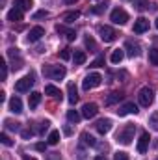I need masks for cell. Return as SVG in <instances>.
Wrapping results in <instances>:
<instances>
[{
  "mask_svg": "<svg viewBox=\"0 0 158 160\" xmlns=\"http://www.w3.org/2000/svg\"><path fill=\"white\" fill-rule=\"evenodd\" d=\"M73 2H77V0H65V4H73Z\"/></svg>",
  "mask_w": 158,
  "mask_h": 160,
  "instance_id": "obj_49",
  "label": "cell"
},
{
  "mask_svg": "<svg viewBox=\"0 0 158 160\" xmlns=\"http://www.w3.org/2000/svg\"><path fill=\"white\" fill-rule=\"evenodd\" d=\"M125 48H126V54H128L130 58H136V56H140V45H138V43L126 41V43H125Z\"/></svg>",
  "mask_w": 158,
  "mask_h": 160,
  "instance_id": "obj_14",
  "label": "cell"
},
{
  "mask_svg": "<svg viewBox=\"0 0 158 160\" xmlns=\"http://www.w3.org/2000/svg\"><path fill=\"white\" fill-rule=\"evenodd\" d=\"M7 21H11V22H15V21H22V9H19V8L9 9V11H7Z\"/></svg>",
  "mask_w": 158,
  "mask_h": 160,
  "instance_id": "obj_19",
  "label": "cell"
},
{
  "mask_svg": "<svg viewBox=\"0 0 158 160\" xmlns=\"http://www.w3.org/2000/svg\"><path fill=\"white\" fill-rule=\"evenodd\" d=\"M22 160H36V158H32V157H28V155H22Z\"/></svg>",
  "mask_w": 158,
  "mask_h": 160,
  "instance_id": "obj_47",
  "label": "cell"
},
{
  "mask_svg": "<svg viewBox=\"0 0 158 160\" xmlns=\"http://www.w3.org/2000/svg\"><path fill=\"white\" fill-rule=\"evenodd\" d=\"M80 17V11H67L65 15H63V21L65 22H73V21H77Z\"/></svg>",
  "mask_w": 158,
  "mask_h": 160,
  "instance_id": "obj_27",
  "label": "cell"
},
{
  "mask_svg": "<svg viewBox=\"0 0 158 160\" xmlns=\"http://www.w3.org/2000/svg\"><path fill=\"white\" fill-rule=\"evenodd\" d=\"M121 99H123L121 93H110V95L104 99V104H108V106H110V104H116V102H119Z\"/></svg>",
  "mask_w": 158,
  "mask_h": 160,
  "instance_id": "obj_22",
  "label": "cell"
},
{
  "mask_svg": "<svg viewBox=\"0 0 158 160\" xmlns=\"http://www.w3.org/2000/svg\"><path fill=\"white\" fill-rule=\"evenodd\" d=\"M6 101V93L4 91H0V102H4Z\"/></svg>",
  "mask_w": 158,
  "mask_h": 160,
  "instance_id": "obj_45",
  "label": "cell"
},
{
  "mask_svg": "<svg viewBox=\"0 0 158 160\" xmlns=\"http://www.w3.org/2000/svg\"><path fill=\"white\" fill-rule=\"evenodd\" d=\"M39 102H41V93H39V91H32V93H30V99H28L30 108H36Z\"/></svg>",
  "mask_w": 158,
  "mask_h": 160,
  "instance_id": "obj_21",
  "label": "cell"
},
{
  "mask_svg": "<svg viewBox=\"0 0 158 160\" xmlns=\"http://www.w3.org/2000/svg\"><path fill=\"white\" fill-rule=\"evenodd\" d=\"M101 82H102V77L99 75V73H91V75H87L84 82H82V88L86 89V91H89V89H93V88H97V86H101Z\"/></svg>",
  "mask_w": 158,
  "mask_h": 160,
  "instance_id": "obj_4",
  "label": "cell"
},
{
  "mask_svg": "<svg viewBox=\"0 0 158 160\" xmlns=\"http://www.w3.org/2000/svg\"><path fill=\"white\" fill-rule=\"evenodd\" d=\"M48 145H58V142H60V130H52L50 134H48Z\"/></svg>",
  "mask_w": 158,
  "mask_h": 160,
  "instance_id": "obj_25",
  "label": "cell"
},
{
  "mask_svg": "<svg viewBox=\"0 0 158 160\" xmlns=\"http://www.w3.org/2000/svg\"><path fill=\"white\" fill-rule=\"evenodd\" d=\"M86 47H87V48H91V50H97V45H95V41L91 39L89 36L86 38Z\"/></svg>",
  "mask_w": 158,
  "mask_h": 160,
  "instance_id": "obj_37",
  "label": "cell"
},
{
  "mask_svg": "<svg viewBox=\"0 0 158 160\" xmlns=\"http://www.w3.org/2000/svg\"><path fill=\"white\" fill-rule=\"evenodd\" d=\"M114 160H128V155H126L125 151H117V153L114 155Z\"/></svg>",
  "mask_w": 158,
  "mask_h": 160,
  "instance_id": "obj_36",
  "label": "cell"
},
{
  "mask_svg": "<svg viewBox=\"0 0 158 160\" xmlns=\"http://www.w3.org/2000/svg\"><path fill=\"white\" fill-rule=\"evenodd\" d=\"M36 149L41 151V153H45V151H47V145H45V143H37V145H36Z\"/></svg>",
  "mask_w": 158,
  "mask_h": 160,
  "instance_id": "obj_44",
  "label": "cell"
},
{
  "mask_svg": "<svg viewBox=\"0 0 158 160\" xmlns=\"http://www.w3.org/2000/svg\"><path fill=\"white\" fill-rule=\"evenodd\" d=\"M138 112V106L134 104V102H125L123 106H119L117 114L119 116H126V114H136Z\"/></svg>",
  "mask_w": 158,
  "mask_h": 160,
  "instance_id": "obj_13",
  "label": "cell"
},
{
  "mask_svg": "<svg viewBox=\"0 0 158 160\" xmlns=\"http://www.w3.org/2000/svg\"><path fill=\"white\" fill-rule=\"evenodd\" d=\"M149 62L153 65H158V48H151L149 50Z\"/></svg>",
  "mask_w": 158,
  "mask_h": 160,
  "instance_id": "obj_28",
  "label": "cell"
},
{
  "mask_svg": "<svg viewBox=\"0 0 158 160\" xmlns=\"http://www.w3.org/2000/svg\"><path fill=\"white\" fill-rule=\"evenodd\" d=\"M134 6H136L140 11H143V9L147 8V0H134Z\"/></svg>",
  "mask_w": 158,
  "mask_h": 160,
  "instance_id": "obj_35",
  "label": "cell"
},
{
  "mask_svg": "<svg viewBox=\"0 0 158 160\" xmlns=\"http://www.w3.org/2000/svg\"><path fill=\"white\" fill-rule=\"evenodd\" d=\"M123 58H125V50H123V48H116V50L112 52V56H110V62L117 65V63L123 62Z\"/></svg>",
  "mask_w": 158,
  "mask_h": 160,
  "instance_id": "obj_20",
  "label": "cell"
},
{
  "mask_svg": "<svg viewBox=\"0 0 158 160\" xmlns=\"http://www.w3.org/2000/svg\"><path fill=\"white\" fill-rule=\"evenodd\" d=\"M97 30H99V36H101V39L104 41V43H112V41L116 39V36H117L116 30L112 26H106V24H101Z\"/></svg>",
  "mask_w": 158,
  "mask_h": 160,
  "instance_id": "obj_5",
  "label": "cell"
},
{
  "mask_svg": "<svg viewBox=\"0 0 158 160\" xmlns=\"http://www.w3.org/2000/svg\"><path fill=\"white\" fill-rule=\"evenodd\" d=\"M47 160H62V157H60V153H48Z\"/></svg>",
  "mask_w": 158,
  "mask_h": 160,
  "instance_id": "obj_40",
  "label": "cell"
},
{
  "mask_svg": "<svg viewBox=\"0 0 158 160\" xmlns=\"http://www.w3.org/2000/svg\"><path fill=\"white\" fill-rule=\"evenodd\" d=\"M6 127L11 128V130H17L19 128V123H11V121H6Z\"/></svg>",
  "mask_w": 158,
  "mask_h": 160,
  "instance_id": "obj_42",
  "label": "cell"
},
{
  "mask_svg": "<svg viewBox=\"0 0 158 160\" xmlns=\"http://www.w3.org/2000/svg\"><path fill=\"white\" fill-rule=\"evenodd\" d=\"M149 132H141L140 134V140H138V153L140 155H145L147 149H149Z\"/></svg>",
  "mask_w": 158,
  "mask_h": 160,
  "instance_id": "obj_8",
  "label": "cell"
},
{
  "mask_svg": "<svg viewBox=\"0 0 158 160\" xmlns=\"http://www.w3.org/2000/svg\"><path fill=\"white\" fill-rule=\"evenodd\" d=\"M56 32L58 34H65V38H67V41H75V38H77V32L75 30H71V28H65V26H56Z\"/></svg>",
  "mask_w": 158,
  "mask_h": 160,
  "instance_id": "obj_17",
  "label": "cell"
},
{
  "mask_svg": "<svg viewBox=\"0 0 158 160\" xmlns=\"http://www.w3.org/2000/svg\"><path fill=\"white\" fill-rule=\"evenodd\" d=\"M149 125H151L153 130H158V112H155V114L149 118Z\"/></svg>",
  "mask_w": 158,
  "mask_h": 160,
  "instance_id": "obj_30",
  "label": "cell"
},
{
  "mask_svg": "<svg viewBox=\"0 0 158 160\" xmlns=\"http://www.w3.org/2000/svg\"><path fill=\"white\" fill-rule=\"evenodd\" d=\"M73 60H75V65H82V63L86 62V52H84V50H75Z\"/></svg>",
  "mask_w": 158,
  "mask_h": 160,
  "instance_id": "obj_23",
  "label": "cell"
},
{
  "mask_svg": "<svg viewBox=\"0 0 158 160\" xmlns=\"http://www.w3.org/2000/svg\"><path fill=\"white\" fill-rule=\"evenodd\" d=\"M156 160H158V158H156Z\"/></svg>",
  "mask_w": 158,
  "mask_h": 160,
  "instance_id": "obj_52",
  "label": "cell"
},
{
  "mask_svg": "<svg viewBox=\"0 0 158 160\" xmlns=\"http://www.w3.org/2000/svg\"><path fill=\"white\" fill-rule=\"evenodd\" d=\"M138 101H140V104L141 106H151L153 104V101H155V95H153V89L149 88V86H145V88H141L140 89V93H138Z\"/></svg>",
  "mask_w": 158,
  "mask_h": 160,
  "instance_id": "obj_3",
  "label": "cell"
},
{
  "mask_svg": "<svg viewBox=\"0 0 158 160\" xmlns=\"http://www.w3.org/2000/svg\"><path fill=\"white\" fill-rule=\"evenodd\" d=\"M9 112H13V114H21L22 112V101L19 97H11L9 99Z\"/></svg>",
  "mask_w": 158,
  "mask_h": 160,
  "instance_id": "obj_15",
  "label": "cell"
},
{
  "mask_svg": "<svg viewBox=\"0 0 158 160\" xmlns=\"http://www.w3.org/2000/svg\"><path fill=\"white\" fill-rule=\"evenodd\" d=\"M134 132H136V127L134 125H126L125 128H121L117 132V142L123 145H130L132 140H134Z\"/></svg>",
  "mask_w": 158,
  "mask_h": 160,
  "instance_id": "obj_1",
  "label": "cell"
},
{
  "mask_svg": "<svg viewBox=\"0 0 158 160\" xmlns=\"http://www.w3.org/2000/svg\"><path fill=\"white\" fill-rule=\"evenodd\" d=\"M32 0H15V8H19V9H22V11H26V9H30L32 8Z\"/></svg>",
  "mask_w": 158,
  "mask_h": 160,
  "instance_id": "obj_24",
  "label": "cell"
},
{
  "mask_svg": "<svg viewBox=\"0 0 158 160\" xmlns=\"http://www.w3.org/2000/svg\"><path fill=\"white\" fill-rule=\"evenodd\" d=\"M82 142H84L86 145H89V147H95V145H97L95 138H93L91 134H87V132H82Z\"/></svg>",
  "mask_w": 158,
  "mask_h": 160,
  "instance_id": "obj_26",
  "label": "cell"
},
{
  "mask_svg": "<svg viewBox=\"0 0 158 160\" xmlns=\"http://www.w3.org/2000/svg\"><path fill=\"white\" fill-rule=\"evenodd\" d=\"M43 36H45V28H41V26H34V28L28 32V41H30V43L39 41Z\"/></svg>",
  "mask_w": 158,
  "mask_h": 160,
  "instance_id": "obj_12",
  "label": "cell"
},
{
  "mask_svg": "<svg viewBox=\"0 0 158 160\" xmlns=\"http://www.w3.org/2000/svg\"><path fill=\"white\" fill-rule=\"evenodd\" d=\"M102 63H104V56H99V58H97V60L91 63V67H101Z\"/></svg>",
  "mask_w": 158,
  "mask_h": 160,
  "instance_id": "obj_39",
  "label": "cell"
},
{
  "mask_svg": "<svg viewBox=\"0 0 158 160\" xmlns=\"http://www.w3.org/2000/svg\"><path fill=\"white\" fill-rule=\"evenodd\" d=\"M0 142H2L6 147H11V145H13V140H9V136H7L6 132H2V134H0Z\"/></svg>",
  "mask_w": 158,
  "mask_h": 160,
  "instance_id": "obj_31",
  "label": "cell"
},
{
  "mask_svg": "<svg viewBox=\"0 0 158 160\" xmlns=\"http://www.w3.org/2000/svg\"><path fill=\"white\" fill-rule=\"evenodd\" d=\"M60 58H62V60H69V58H71V52H69V48H63V50H60Z\"/></svg>",
  "mask_w": 158,
  "mask_h": 160,
  "instance_id": "obj_38",
  "label": "cell"
},
{
  "mask_svg": "<svg viewBox=\"0 0 158 160\" xmlns=\"http://www.w3.org/2000/svg\"><path fill=\"white\" fill-rule=\"evenodd\" d=\"M45 95H48V97H52V99H62V91H60L56 86H52V84L45 86Z\"/></svg>",
  "mask_w": 158,
  "mask_h": 160,
  "instance_id": "obj_18",
  "label": "cell"
},
{
  "mask_svg": "<svg viewBox=\"0 0 158 160\" xmlns=\"http://www.w3.org/2000/svg\"><path fill=\"white\" fill-rule=\"evenodd\" d=\"M11 58H13V65H11V69H13V71L21 69V67H22V60H21V58H17V60H15V56H11Z\"/></svg>",
  "mask_w": 158,
  "mask_h": 160,
  "instance_id": "obj_34",
  "label": "cell"
},
{
  "mask_svg": "<svg viewBox=\"0 0 158 160\" xmlns=\"http://www.w3.org/2000/svg\"><path fill=\"white\" fill-rule=\"evenodd\" d=\"M45 17H48V11H47V9H39V11L34 13V19H36V21H37V19H45Z\"/></svg>",
  "mask_w": 158,
  "mask_h": 160,
  "instance_id": "obj_33",
  "label": "cell"
},
{
  "mask_svg": "<svg viewBox=\"0 0 158 160\" xmlns=\"http://www.w3.org/2000/svg\"><path fill=\"white\" fill-rule=\"evenodd\" d=\"M97 104L95 102H87V104H84L82 106V116L86 118V119H91V118H95L97 116Z\"/></svg>",
  "mask_w": 158,
  "mask_h": 160,
  "instance_id": "obj_9",
  "label": "cell"
},
{
  "mask_svg": "<svg viewBox=\"0 0 158 160\" xmlns=\"http://www.w3.org/2000/svg\"><path fill=\"white\" fill-rule=\"evenodd\" d=\"M104 8H106V6H104V4H101V6L93 8V9H91V13H101V11H104Z\"/></svg>",
  "mask_w": 158,
  "mask_h": 160,
  "instance_id": "obj_43",
  "label": "cell"
},
{
  "mask_svg": "<svg viewBox=\"0 0 158 160\" xmlns=\"http://www.w3.org/2000/svg\"><path fill=\"white\" fill-rule=\"evenodd\" d=\"M155 26H156V28H158V19H156V21H155Z\"/></svg>",
  "mask_w": 158,
  "mask_h": 160,
  "instance_id": "obj_51",
  "label": "cell"
},
{
  "mask_svg": "<svg viewBox=\"0 0 158 160\" xmlns=\"http://www.w3.org/2000/svg\"><path fill=\"white\" fill-rule=\"evenodd\" d=\"M67 119L71 121V123H78L80 121V114L77 112V110H69V112H67Z\"/></svg>",
  "mask_w": 158,
  "mask_h": 160,
  "instance_id": "obj_29",
  "label": "cell"
},
{
  "mask_svg": "<svg viewBox=\"0 0 158 160\" xmlns=\"http://www.w3.org/2000/svg\"><path fill=\"white\" fill-rule=\"evenodd\" d=\"M34 86V77L32 75H28V77H22L21 80H17L15 82V89L19 91V93H26V91H30V88Z\"/></svg>",
  "mask_w": 158,
  "mask_h": 160,
  "instance_id": "obj_6",
  "label": "cell"
},
{
  "mask_svg": "<svg viewBox=\"0 0 158 160\" xmlns=\"http://www.w3.org/2000/svg\"><path fill=\"white\" fill-rule=\"evenodd\" d=\"M0 69H2V75H0V78L6 80V77H7V63H6V60H2V62H0Z\"/></svg>",
  "mask_w": 158,
  "mask_h": 160,
  "instance_id": "obj_32",
  "label": "cell"
},
{
  "mask_svg": "<svg viewBox=\"0 0 158 160\" xmlns=\"http://www.w3.org/2000/svg\"><path fill=\"white\" fill-rule=\"evenodd\" d=\"M95 160H106V158H104V157H97Z\"/></svg>",
  "mask_w": 158,
  "mask_h": 160,
  "instance_id": "obj_50",
  "label": "cell"
},
{
  "mask_svg": "<svg viewBox=\"0 0 158 160\" xmlns=\"http://www.w3.org/2000/svg\"><path fill=\"white\" fill-rule=\"evenodd\" d=\"M78 158H80V160H86V157H84V153H82V151L78 153Z\"/></svg>",
  "mask_w": 158,
  "mask_h": 160,
  "instance_id": "obj_48",
  "label": "cell"
},
{
  "mask_svg": "<svg viewBox=\"0 0 158 160\" xmlns=\"http://www.w3.org/2000/svg\"><path fill=\"white\" fill-rule=\"evenodd\" d=\"M67 99H69L71 104H75V102L78 101V91H77V86H75L73 82L67 86Z\"/></svg>",
  "mask_w": 158,
  "mask_h": 160,
  "instance_id": "obj_16",
  "label": "cell"
},
{
  "mask_svg": "<svg viewBox=\"0 0 158 160\" xmlns=\"http://www.w3.org/2000/svg\"><path fill=\"white\" fill-rule=\"evenodd\" d=\"M48 125H50L48 121H45V123H41V125H39V128H37V130H39L41 134H43V132H47V130H48Z\"/></svg>",
  "mask_w": 158,
  "mask_h": 160,
  "instance_id": "obj_41",
  "label": "cell"
},
{
  "mask_svg": "<svg viewBox=\"0 0 158 160\" xmlns=\"http://www.w3.org/2000/svg\"><path fill=\"white\" fill-rule=\"evenodd\" d=\"M95 128H97V132L99 134H108L110 130H112V119H101L97 121V125H95Z\"/></svg>",
  "mask_w": 158,
  "mask_h": 160,
  "instance_id": "obj_11",
  "label": "cell"
},
{
  "mask_svg": "<svg viewBox=\"0 0 158 160\" xmlns=\"http://www.w3.org/2000/svg\"><path fill=\"white\" fill-rule=\"evenodd\" d=\"M110 21H112L114 24H126L128 13H126L125 9H121V8H116V9L110 13Z\"/></svg>",
  "mask_w": 158,
  "mask_h": 160,
  "instance_id": "obj_7",
  "label": "cell"
},
{
  "mask_svg": "<svg viewBox=\"0 0 158 160\" xmlns=\"http://www.w3.org/2000/svg\"><path fill=\"white\" fill-rule=\"evenodd\" d=\"M43 73L50 80H62L65 77V67H62V65H48V67L43 69Z\"/></svg>",
  "mask_w": 158,
  "mask_h": 160,
  "instance_id": "obj_2",
  "label": "cell"
},
{
  "mask_svg": "<svg viewBox=\"0 0 158 160\" xmlns=\"http://www.w3.org/2000/svg\"><path fill=\"white\" fill-rule=\"evenodd\" d=\"M22 136H24V138H28V136H32V130H24V132H22Z\"/></svg>",
  "mask_w": 158,
  "mask_h": 160,
  "instance_id": "obj_46",
  "label": "cell"
},
{
  "mask_svg": "<svg viewBox=\"0 0 158 160\" xmlns=\"http://www.w3.org/2000/svg\"><path fill=\"white\" fill-rule=\"evenodd\" d=\"M147 30H149V21H147L145 17H140V19L134 21V32H136V34H143V32H147Z\"/></svg>",
  "mask_w": 158,
  "mask_h": 160,
  "instance_id": "obj_10",
  "label": "cell"
}]
</instances>
